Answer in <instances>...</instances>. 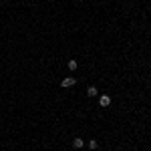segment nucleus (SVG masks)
Returning a JSON list of instances; mask_svg holds the SVG:
<instances>
[{"mask_svg":"<svg viewBox=\"0 0 151 151\" xmlns=\"http://www.w3.org/2000/svg\"><path fill=\"white\" fill-rule=\"evenodd\" d=\"M75 83H77L75 77H65V79L60 81V87H63V89H70V87H75Z\"/></svg>","mask_w":151,"mask_h":151,"instance_id":"obj_1","label":"nucleus"},{"mask_svg":"<svg viewBox=\"0 0 151 151\" xmlns=\"http://www.w3.org/2000/svg\"><path fill=\"white\" fill-rule=\"evenodd\" d=\"M99 105H101V107H109V105H111V97H109V95H101V97H99Z\"/></svg>","mask_w":151,"mask_h":151,"instance_id":"obj_2","label":"nucleus"},{"mask_svg":"<svg viewBox=\"0 0 151 151\" xmlns=\"http://www.w3.org/2000/svg\"><path fill=\"white\" fill-rule=\"evenodd\" d=\"M73 147H75V149H83V147H85V141H83L81 137H75V139H73Z\"/></svg>","mask_w":151,"mask_h":151,"instance_id":"obj_3","label":"nucleus"},{"mask_svg":"<svg viewBox=\"0 0 151 151\" xmlns=\"http://www.w3.org/2000/svg\"><path fill=\"white\" fill-rule=\"evenodd\" d=\"M67 67H69V70H77V69H79V63H77L75 58H70L69 63H67Z\"/></svg>","mask_w":151,"mask_h":151,"instance_id":"obj_4","label":"nucleus"},{"mask_svg":"<svg viewBox=\"0 0 151 151\" xmlns=\"http://www.w3.org/2000/svg\"><path fill=\"white\" fill-rule=\"evenodd\" d=\"M97 95H99V91H97V87H93V85H91V87L87 89V97H97Z\"/></svg>","mask_w":151,"mask_h":151,"instance_id":"obj_5","label":"nucleus"},{"mask_svg":"<svg viewBox=\"0 0 151 151\" xmlns=\"http://www.w3.org/2000/svg\"><path fill=\"white\" fill-rule=\"evenodd\" d=\"M97 147H99V143H97V139H91V141H89V149H97Z\"/></svg>","mask_w":151,"mask_h":151,"instance_id":"obj_6","label":"nucleus"},{"mask_svg":"<svg viewBox=\"0 0 151 151\" xmlns=\"http://www.w3.org/2000/svg\"><path fill=\"white\" fill-rule=\"evenodd\" d=\"M0 2H2V0H0Z\"/></svg>","mask_w":151,"mask_h":151,"instance_id":"obj_7","label":"nucleus"}]
</instances>
